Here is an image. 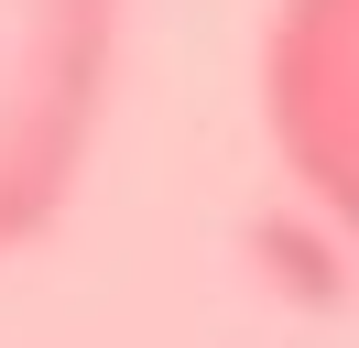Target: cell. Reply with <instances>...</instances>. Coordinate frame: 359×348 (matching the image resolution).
Segmentation results:
<instances>
[{
  "mask_svg": "<svg viewBox=\"0 0 359 348\" xmlns=\"http://www.w3.org/2000/svg\"><path fill=\"white\" fill-rule=\"evenodd\" d=\"M262 120L294 185L359 239V0H283L272 11Z\"/></svg>",
  "mask_w": 359,
  "mask_h": 348,
  "instance_id": "obj_2",
  "label": "cell"
},
{
  "mask_svg": "<svg viewBox=\"0 0 359 348\" xmlns=\"http://www.w3.org/2000/svg\"><path fill=\"white\" fill-rule=\"evenodd\" d=\"M120 65V0H0V261L76 196Z\"/></svg>",
  "mask_w": 359,
  "mask_h": 348,
  "instance_id": "obj_1",
  "label": "cell"
}]
</instances>
